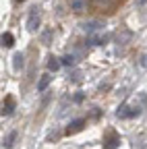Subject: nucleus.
<instances>
[{
	"label": "nucleus",
	"mask_w": 147,
	"mask_h": 149,
	"mask_svg": "<svg viewBox=\"0 0 147 149\" xmlns=\"http://www.w3.org/2000/svg\"><path fill=\"white\" fill-rule=\"evenodd\" d=\"M62 64L64 66H72V64H75V56H72V54H66V56H62Z\"/></svg>",
	"instance_id": "nucleus-12"
},
{
	"label": "nucleus",
	"mask_w": 147,
	"mask_h": 149,
	"mask_svg": "<svg viewBox=\"0 0 147 149\" xmlns=\"http://www.w3.org/2000/svg\"><path fill=\"white\" fill-rule=\"evenodd\" d=\"M13 44H15L13 33H2V46H4V48H10Z\"/></svg>",
	"instance_id": "nucleus-10"
},
{
	"label": "nucleus",
	"mask_w": 147,
	"mask_h": 149,
	"mask_svg": "<svg viewBox=\"0 0 147 149\" xmlns=\"http://www.w3.org/2000/svg\"><path fill=\"white\" fill-rule=\"evenodd\" d=\"M15 2H25V0H15Z\"/></svg>",
	"instance_id": "nucleus-16"
},
{
	"label": "nucleus",
	"mask_w": 147,
	"mask_h": 149,
	"mask_svg": "<svg viewBox=\"0 0 147 149\" xmlns=\"http://www.w3.org/2000/svg\"><path fill=\"white\" fill-rule=\"evenodd\" d=\"M38 27H40V8L33 6L29 10V17H27V29L29 31H38Z\"/></svg>",
	"instance_id": "nucleus-1"
},
{
	"label": "nucleus",
	"mask_w": 147,
	"mask_h": 149,
	"mask_svg": "<svg viewBox=\"0 0 147 149\" xmlns=\"http://www.w3.org/2000/svg\"><path fill=\"white\" fill-rule=\"evenodd\" d=\"M118 143H120V141H118L116 137H110V139L106 141V149H116V147H118Z\"/></svg>",
	"instance_id": "nucleus-13"
},
{
	"label": "nucleus",
	"mask_w": 147,
	"mask_h": 149,
	"mask_svg": "<svg viewBox=\"0 0 147 149\" xmlns=\"http://www.w3.org/2000/svg\"><path fill=\"white\" fill-rule=\"evenodd\" d=\"M15 139H17V130H10V133H8V135L2 139V147H4V149H13Z\"/></svg>",
	"instance_id": "nucleus-7"
},
{
	"label": "nucleus",
	"mask_w": 147,
	"mask_h": 149,
	"mask_svg": "<svg viewBox=\"0 0 147 149\" xmlns=\"http://www.w3.org/2000/svg\"><path fill=\"white\" fill-rule=\"evenodd\" d=\"M81 27H83V31H87V33H95V31H100L104 25H102L100 21H85Z\"/></svg>",
	"instance_id": "nucleus-4"
},
{
	"label": "nucleus",
	"mask_w": 147,
	"mask_h": 149,
	"mask_svg": "<svg viewBox=\"0 0 147 149\" xmlns=\"http://www.w3.org/2000/svg\"><path fill=\"white\" fill-rule=\"evenodd\" d=\"M83 124H85V118H77V120H72L70 124H68V128H66V133L70 135V133H79V130L83 128Z\"/></svg>",
	"instance_id": "nucleus-5"
},
{
	"label": "nucleus",
	"mask_w": 147,
	"mask_h": 149,
	"mask_svg": "<svg viewBox=\"0 0 147 149\" xmlns=\"http://www.w3.org/2000/svg\"><path fill=\"white\" fill-rule=\"evenodd\" d=\"M13 108H15V102L10 97H6V102L2 104V116H10L13 114Z\"/></svg>",
	"instance_id": "nucleus-9"
},
{
	"label": "nucleus",
	"mask_w": 147,
	"mask_h": 149,
	"mask_svg": "<svg viewBox=\"0 0 147 149\" xmlns=\"http://www.w3.org/2000/svg\"><path fill=\"white\" fill-rule=\"evenodd\" d=\"M118 118H135V116H139L141 114V108L139 106H122V108H118Z\"/></svg>",
	"instance_id": "nucleus-2"
},
{
	"label": "nucleus",
	"mask_w": 147,
	"mask_h": 149,
	"mask_svg": "<svg viewBox=\"0 0 147 149\" xmlns=\"http://www.w3.org/2000/svg\"><path fill=\"white\" fill-rule=\"evenodd\" d=\"M135 4H137V8H141V6H145V4H147V0H137Z\"/></svg>",
	"instance_id": "nucleus-14"
},
{
	"label": "nucleus",
	"mask_w": 147,
	"mask_h": 149,
	"mask_svg": "<svg viewBox=\"0 0 147 149\" xmlns=\"http://www.w3.org/2000/svg\"><path fill=\"white\" fill-rule=\"evenodd\" d=\"M60 64H62V60L54 58V56H50V58H48V70H50V72H56V70L60 68Z\"/></svg>",
	"instance_id": "nucleus-8"
},
{
	"label": "nucleus",
	"mask_w": 147,
	"mask_h": 149,
	"mask_svg": "<svg viewBox=\"0 0 147 149\" xmlns=\"http://www.w3.org/2000/svg\"><path fill=\"white\" fill-rule=\"evenodd\" d=\"M25 68V54L23 52H17L15 56H13V70H23Z\"/></svg>",
	"instance_id": "nucleus-3"
},
{
	"label": "nucleus",
	"mask_w": 147,
	"mask_h": 149,
	"mask_svg": "<svg viewBox=\"0 0 147 149\" xmlns=\"http://www.w3.org/2000/svg\"><path fill=\"white\" fill-rule=\"evenodd\" d=\"M70 8L77 10V13H81V10L85 8V2H83V0H72V2H70Z\"/></svg>",
	"instance_id": "nucleus-11"
},
{
	"label": "nucleus",
	"mask_w": 147,
	"mask_h": 149,
	"mask_svg": "<svg viewBox=\"0 0 147 149\" xmlns=\"http://www.w3.org/2000/svg\"><path fill=\"white\" fill-rule=\"evenodd\" d=\"M75 102H83V93L77 91V95H75Z\"/></svg>",
	"instance_id": "nucleus-15"
},
{
	"label": "nucleus",
	"mask_w": 147,
	"mask_h": 149,
	"mask_svg": "<svg viewBox=\"0 0 147 149\" xmlns=\"http://www.w3.org/2000/svg\"><path fill=\"white\" fill-rule=\"evenodd\" d=\"M50 81H52V74H50V72H46V74H42V79L38 81V91H40V93H44V91L48 89V85H50Z\"/></svg>",
	"instance_id": "nucleus-6"
}]
</instances>
